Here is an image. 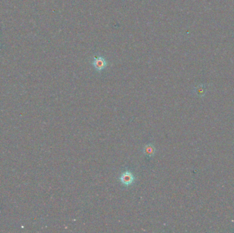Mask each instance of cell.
Returning <instances> with one entry per match:
<instances>
[{"instance_id": "6da1fadb", "label": "cell", "mask_w": 234, "mask_h": 233, "mask_svg": "<svg viewBox=\"0 0 234 233\" xmlns=\"http://www.w3.org/2000/svg\"><path fill=\"white\" fill-rule=\"evenodd\" d=\"M92 64L93 66L95 71L98 72L102 71L104 70L108 66V62L103 56H94V60L92 62Z\"/></svg>"}, {"instance_id": "7a4b0ae2", "label": "cell", "mask_w": 234, "mask_h": 233, "mask_svg": "<svg viewBox=\"0 0 234 233\" xmlns=\"http://www.w3.org/2000/svg\"><path fill=\"white\" fill-rule=\"evenodd\" d=\"M119 179L123 185L128 187L134 183L135 177L131 172L125 171L121 174Z\"/></svg>"}, {"instance_id": "3957f363", "label": "cell", "mask_w": 234, "mask_h": 233, "mask_svg": "<svg viewBox=\"0 0 234 233\" xmlns=\"http://www.w3.org/2000/svg\"><path fill=\"white\" fill-rule=\"evenodd\" d=\"M143 152L144 155H147V157H152L154 156L155 152V148L151 144H149L144 146Z\"/></svg>"}, {"instance_id": "277c9868", "label": "cell", "mask_w": 234, "mask_h": 233, "mask_svg": "<svg viewBox=\"0 0 234 233\" xmlns=\"http://www.w3.org/2000/svg\"><path fill=\"white\" fill-rule=\"evenodd\" d=\"M195 93L199 96H203L206 93V87L203 84H201L195 88Z\"/></svg>"}]
</instances>
